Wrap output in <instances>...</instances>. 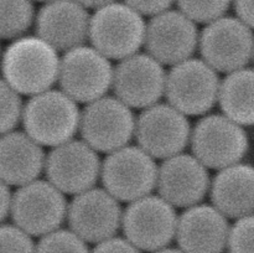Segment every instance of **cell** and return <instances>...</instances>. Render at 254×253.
Segmentation results:
<instances>
[{"label": "cell", "mask_w": 254, "mask_h": 253, "mask_svg": "<svg viewBox=\"0 0 254 253\" xmlns=\"http://www.w3.org/2000/svg\"><path fill=\"white\" fill-rule=\"evenodd\" d=\"M61 57L37 35L12 40L0 60L2 78L21 96L32 97L59 83Z\"/></svg>", "instance_id": "cell-1"}, {"label": "cell", "mask_w": 254, "mask_h": 253, "mask_svg": "<svg viewBox=\"0 0 254 253\" xmlns=\"http://www.w3.org/2000/svg\"><path fill=\"white\" fill-rule=\"evenodd\" d=\"M78 103L62 89L51 88L35 94L24 104V131L41 146L52 149L74 139L79 131Z\"/></svg>", "instance_id": "cell-2"}, {"label": "cell", "mask_w": 254, "mask_h": 253, "mask_svg": "<svg viewBox=\"0 0 254 253\" xmlns=\"http://www.w3.org/2000/svg\"><path fill=\"white\" fill-rule=\"evenodd\" d=\"M145 16L116 0L93 10L88 41L109 60H122L138 54L145 44Z\"/></svg>", "instance_id": "cell-3"}, {"label": "cell", "mask_w": 254, "mask_h": 253, "mask_svg": "<svg viewBox=\"0 0 254 253\" xmlns=\"http://www.w3.org/2000/svg\"><path fill=\"white\" fill-rule=\"evenodd\" d=\"M250 145L247 129L223 113L200 117L191 131V151L212 170L241 163L247 155Z\"/></svg>", "instance_id": "cell-4"}, {"label": "cell", "mask_w": 254, "mask_h": 253, "mask_svg": "<svg viewBox=\"0 0 254 253\" xmlns=\"http://www.w3.org/2000/svg\"><path fill=\"white\" fill-rule=\"evenodd\" d=\"M222 79L205 60L191 57L170 67L166 77L168 103L188 117H202L218 103Z\"/></svg>", "instance_id": "cell-5"}, {"label": "cell", "mask_w": 254, "mask_h": 253, "mask_svg": "<svg viewBox=\"0 0 254 253\" xmlns=\"http://www.w3.org/2000/svg\"><path fill=\"white\" fill-rule=\"evenodd\" d=\"M156 159L139 145H127L107 154L102 160L103 188L121 202H133L156 189Z\"/></svg>", "instance_id": "cell-6"}, {"label": "cell", "mask_w": 254, "mask_h": 253, "mask_svg": "<svg viewBox=\"0 0 254 253\" xmlns=\"http://www.w3.org/2000/svg\"><path fill=\"white\" fill-rule=\"evenodd\" d=\"M66 195L49 180H37L16 188L10 216L17 227L32 237H42L62 227L67 221Z\"/></svg>", "instance_id": "cell-7"}, {"label": "cell", "mask_w": 254, "mask_h": 253, "mask_svg": "<svg viewBox=\"0 0 254 253\" xmlns=\"http://www.w3.org/2000/svg\"><path fill=\"white\" fill-rule=\"evenodd\" d=\"M178 221L176 207L160 195L150 193L129 202L123 212L122 231L141 252L153 253L175 241Z\"/></svg>", "instance_id": "cell-8"}, {"label": "cell", "mask_w": 254, "mask_h": 253, "mask_svg": "<svg viewBox=\"0 0 254 253\" xmlns=\"http://www.w3.org/2000/svg\"><path fill=\"white\" fill-rule=\"evenodd\" d=\"M198 50L218 73L237 71L253 61L254 30L237 16L225 15L205 25Z\"/></svg>", "instance_id": "cell-9"}, {"label": "cell", "mask_w": 254, "mask_h": 253, "mask_svg": "<svg viewBox=\"0 0 254 253\" xmlns=\"http://www.w3.org/2000/svg\"><path fill=\"white\" fill-rule=\"evenodd\" d=\"M135 126L133 108L116 96H104L82 109L79 134L94 150L109 154L129 145Z\"/></svg>", "instance_id": "cell-10"}, {"label": "cell", "mask_w": 254, "mask_h": 253, "mask_svg": "<svg viewBox=\"0 0 254 253\" xmlns=\"http://www.w3.org/2000/svg\"><path fill=\"white\" fill-rule=\"evenodd\" d=\"M113 77L111 60L91 45L74 47L61 57L60 89L77 103L88 104L107 96L113 87Z\"/></svg>", "instance_id": "cell-11"}, {"label": "cell", "mask_w": 254, "mask_h": 253, "mask_svg": "<svg viewBox=\"0 0 254 253\" xmlns=\"http://www.w3.org/2000/svg\"><path fill=\"white\" fill-rule=\"evenodd\" d=\"M189 117L170 103H156L143 109L136 118V143L156 160L184 153L190 144Z\"/></svg>", "instance_id": "cell-12"}, {"label": "cell", "mask_w": 254, "mask_h": 253, "mask_svg": "<svg viewBox=\"0 0 254 253\" xmlns=\"http://www.w3.org/2000/svg\"><path fill=\"white\" fill-rule=\"evenodd\" d=\"M102 160L83 139H72L50 149L46 155V178L64 195L76 196L94 188L101 180Z\"/></svg>", "instance_id": "cell-13"}, {"label": "cell", "mask_w": 254, "mask_h": 253, "mask_svg": "<svg viewBox=\"0 0 254 253\" xmlns=\"http://www.w3.org/2000/svg\"><path fill=\"white\" fill-rule=\"evenodd\" d=\"M123 212L121 201L104 188L94 186L72 197L67 223L88 245H97L114 237L122 230Z\"/></svg>", "instance_id": "cell-14"}, {"label": "cell", "mask_w": 254, "mask_h": 253, "mask_svg": "<svg viewBox=\"0 0 254 253\" xmlns=\"http://www.w3.org/2000/svg\"><path fill=\"white\" fill-rule=\"evenodd\" d=\"M198 41L197 24L179 9H169L149 19L144 47L161 64L173 67L193 57Z\"/></svg>", "instance_id": "cell-15"}, {"label": "cell", "mask_w": 254, "mask_h": 253, "mask_svg": "<svg viewBox=\"0 0 254 253\" xmlns=\"http://www.w3.org/2000/svg\"><path fill=\"white\" fill-rule=\"evenodd\" d=\"M166 77L164 64L148 52H138L114 67L112 88L117 98L130 108L143 111L165 96Z\"/></svg>", "instance_id": "cell-16"}, {"label": "cell", "mask_w": 254, "mask_h": 253, "mask_svg": "<svg viewBox=\"0 0 254 253\" xmlns=\"http://www.w3.org/2000/svg\"><path fill=\"white\" fill-rule=\"evenodd\" d=\"M210 169L193 154L180 153L163 160L159 166L156 190L176 208L198 205L210 193Z\"/></svg>", "instance_id": "cell-17"}, {"label": "cell", "mask_w": 254, "mask_h": 253, "mask_svg": "<svg viewBox=\"0 0 254 253\" xmlns=\"http://www.w3.org/2000/svg\"><path fill=\"white\" fill-rule=\"evenodd\" d=\"M91 14L77 0H51L42 4L35 19V32L59 52L86 45Z\"/></svg>", "instance_id": "cell-18"}, {"label": "cell", "mask_w": 254, "mask_h": 253, "mask_svg": "<svg viewBox=\"0 0 254 253\" xmlns=\"http://www.w3.org/2000/svg\"><path fill=\"white\" fill-rule=\"evenodd\" d=\"M230 231V218L212 203L201 202L179 216L175 241L185 253H225Z\"/></svg>", "instance_id": "cell-19"}, {"label": "cell", "mask_w": 254, "mask_h": 253, "mask_svg": "<svg viewBox=\"0 0 254 253\" xmlns=\"http://www.w3.org/2000/svg\"><path fill=\"white\" fill-rule=\"evenodd\" d=\"M44 146L25 131L12 130L0 135V179L20 188L37 180L45 171Z\"/></svg>", "instance_id": "cell-20"}, {"label": "cell", "mask_w": 254, "mask_h": 253, "mask_svg": "<svg viewBox=\"0 0 254 253\" xmlns=\"http://www.w3.org/2000/svg\"><path fill=\"white\" fill-rule=\"evenodd\" d=\"M211 203L230 220L254 213V165L248 163L217 170L211 180Z\"/></svg>", "instance_id": "cell-21"}, {"label": "cell", "mask_w": 254, "mask_h": 253, "mask_svg": "<svg viewBox=\"0 0 254 253\" xmlns=\"http://www.w3.org/2000/svg\"><path fill=\"white\" fill-rule=\"evenodd\" d=\"M218 106L236 123L245 128L254 126V67L226 74L221 81Z\"/></svg>", "instance_id": "cell-22"}, {"label": "cell", "mask_w": 254, "mask_h": 253, "mask_svg": "<svg viewBox=\"0 0 254 253\" xmlns=\"http://www.w3.org/2000/svg\"><path fill=\"white\" fill-rule=\"evenodd\" d=\"M36 12L32 0H0V40L25 36L35 25Z\"/></svg>", "instance_id": "cell-23"}, {"label": "cell", "mask_w": 254, "mask_h": 253, "mask_svg": "<svg viewBox=\"0 0 254 253\" xmlns=\"http://www.w3.org/2000/svg\"><path fill=\"white\" fill-rule=\"evenodd\" d=\"M36 253H91V248L71 228L61 227L39 238Z\"/></svg>", "instance_id": "cell-24"}, {"label": "cell", "mask_w": 254, "mask_h": 253, "mask_svg": "<svg viewBox=\"0 0 254 253\" xmlns=\"http://www.w3.org/2000/svg\"><path fill=\"white\" fill-rule=\"evenodd\" d=\"M180 11L196 24H208L227 15L233 0H176Z\"/></svg>", "instance_id": "cell-25"}, {"label": "cell", "mask_w": 254, "mask_h": 253, "mask_svg": "<svg viewBox=\"0 0 254 253\" xmlns=\"http://www.w3.org/2000/svg\"><path fill=\"white\" fill-rule=\"evenodd\" d=\"M24 103L17 93L4 78H0V135L15 130L22 119Z\"/></svg>", "instance_id": "cell-26"}, {"label": "cell", "mask_w": 254, "mask_h": 253, "mask_svg": "<svg viewBox=\"0 0 254 253\" xmlns=\"http://www.w3.org/2000/svg\"><path fill=\"white\" fill-rule=\"evenodd\" d=\"M0 253H36L34 237L16 225H0Z\"/></svg>", "instance_id": "cell-27"}, {"label": "cell", "mask_w": 254, "mask_h": 253, "mask_svg": "<svg viewBox=\"0 0 254 253\" xmlns=\"http://www.w3.org/2000/svg\"><path fill=\"white\" fill-rule=\"evenodd\" d=\"M228 253H254V213L245 216L231 225Z\"/></svg>", "instance_id": "cell-28"}, {"label": "cell", "mask_w": 254, "mask_h": 253, "mask_svg": "<svg viewBox=\"0 0 254 253\" xmlns=\"http://www.w3.org/2000/svg\"><path fill=\"white\" fill-rule=\"evenodd\" d=\"M91 253H143L126 237L114 236L94 245Z\"/></svg>", "instance_id": "cell-29"}, {"label": "cell", "mask_w": 254, "mask_h": 253, "mask_svg": "<svg viewBox=\"0 0 254 253\" xmlns=\"http://www.w3.org/2000/svg\"><path fill=\"white\" fill-rule=\"evenodd\" d=\"M143 16H155L165 10L171 9L176 0H123Z\"/></svg>", "instance_id": "cell-30"}, {"label": "cell", "mask_w": 254, "mask_h": 253, "mask_svg": "<svg viewBox=\"0 0 254 253\" xmlns=\"http://www.w3.org/2000/svg\"><path fill=\"white\" fill-rule=\"evenodd\" d=\"M236 16L254 30V0H233Z\"/></svg>", "instance_id": "cell-31"}, {"label": "cell", "mask_w": 254, "mask_h": 253, "mask_svg": "<svg viewBox=\"0 0 254 253\" xmlns=\"http://www.w3.org/2000/svg\"><path fill=\"white\" fill-rule=\"evenodd\" d=\"M11 200L12 193L10 191V186L0 179V225L6 220L7 216H10Z\"/></svg>", "instance_id": "cell-32"}, {"label": "cell", "mask_w": 254, "mask_h": 253, "mask_svg": "<svg viewBox=\"0 0 254 253\" xmlns=\"http://www.w3.org/2000/svg\"><path fill=\"white\" fill-rule=\"evenodd\" d=\"M77 1L83 5V6H86L88 10H96L98 7L109 4V2L116 1V0H77Z\"/></svg>", "instance_id": "cell-33"}, {"label": "cell", "mask_w": 254, "mask_h": 253, "mask_svg": "<svg viewBox=\"0 0 254 253\" xmlns=\"http://www.w3.org/2000/svg\"><path fill=\"white\" fill-rule=\"evenodd\" d=\"M153 253H185V252H184L183 250H180L179 247H170V246H169V247L161 248V250L155 251V252Z\"/></svg>", "instance_id": "cell-34"}, {"label": "cell", "mask_w": 254, "mask_h": 253, "mask_svg": "<svg viewBox=\"0 0 254 253\" xmlns=\"http://www.w3.org/2000/svg\"><path fill=\"white\" fill-rule=\"evenodd\" d=\"M251 129H252V131H251V134L250 133H248V134H250V138L253 139V140H254V126H251Z\"/></svg>", "instance_id": "cell-35"}, {"label": "cell", "mask_w": 254, "mask_h": 253, "mask_svg": "<svg viewBox=\"0 0 254 253\" xmlns=\"http://www.w3.org/2000/svg\"><path fill=\"white\" fill-rule=\"evenodd\" d=\"M32 1H36V2H42V4H44V2H47V1H51V0H32Z\"/></svg>", "instance_id": "cell-36"}, {"label": "cell", "mask_w": 254, "mask_h": 253, "mask_svg": "<svg viewBox=\"0 0 254 253\" xmlns=\"http://www.w3.org/2000/svg\"><path fill=\"white\" fill-rule=\"evenodd\" d=\"M252 62L254 63V54H253V61H252Z\"/></svg>", "instance_id": "cell-37"}, {"label": "cell", "mask_w": 254, "mask_h": 253, "mask_svg": "<svg viewBox=\"0 0 254 253\" xmlns=\"http://www.w3.org/2000/svg\"><path fill=\"white\" fill-rule=\"evenodd\" d=\"M0 60H1V57H0Z\"/></svg>", "instance_id": "cell-38"}]
</instances>
